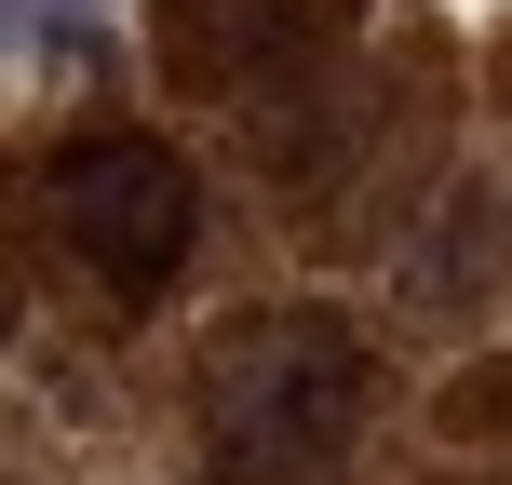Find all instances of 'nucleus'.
<instances>
[{"label": "nucleus", "mask_w": 512, "mask_h": 485, "mask_svg": "<svg viewBox=\"0 0 512 485\" xmlns=\"http://www.w3.org/2000/svg\"><path fill=\"white\" fill-rule=\"evenodd\" d=\"M68 27H95V0H0V41L27 54H68Z\"/></svg>", "instance_id": "obj_5"}, {"label": "nucleus", "mask_w": 512, "mask_h": 485, "mask_svg": "<svg viewBox=\"0 0 512 485\" xmlns=\"http://www.w3.org/2000/svg\"><path fill=\"white\" fill-rule=\"evenodd\" d=\"M41 216H54V256L122 310H149L189 270V243H203V189H189V162L162 135H81V149H54Z\"/></svg>", "instance_id": "obj_2"}, {"label": "nucleus", "mask_w": 512, "mask_h": 485, "mask_svg": "<svg viewBox=\"0 0 512 485\" xmlns=\"http://www.w3.org/2000/svg\"><path fill=\"white\" fill-rule=\"evenodd\" d=\"M364 405H378V351L337 310H256L203 378V472L216 485H337Z\"/></svg>", "instance_id": "obj_1"}, {"label": "nucleus", "mask_w": 512, "mask_h": 485, "mask_svg": "<svg viewBox=\"0 0 512 485\" xmlns=\"http://www.w3.org/2000/svg\"><path fill=\"white\" fill-rule=\"evenodd\" d=\"M337 27V0H176L162 14V68L203 95H283L310 41Z\"/></svg>", "instance_id": "obj_3"}, {"label": "nucleus", "mask_w": 512, "mask_h": 485, "mask_svg": "<svg viewBox=\"0 0 512 485\" xmlns=\"http://www.w3.org/2000/svg\"><path fill=\"white\" fill-rule=\"evenodd\" d=\"M499 256H512V216H499V189H459V203H445V230L405 256V297H418V310H472Z\"/></svg>", "instance_id": "obj_4"}]
</instances>
